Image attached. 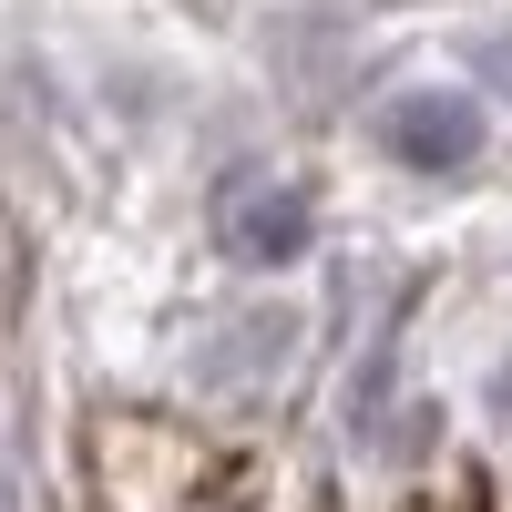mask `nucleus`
<instances>
[{
    "label": "nucleus",
    "mask_w": 512,
    "mask_h": 512,
    "mask_svg": "<svg viewBox=\"0 0 512 512\" xmlns=\"http://www.w3.org/2000/svg\"><path fill=\"white\" fill-rule=\"evenodd\" d=\"M216 236H226L236 267H297L308 236H318V216H308V195H297V185L246 175V185H226V205H216Z\"/></svg>",
    "instance_id": "nucleus-1"
},
{
    "label": "nucleus",
    "mask_w": 512,
    "mask_h": 512,
    "mask_svg": "<svg viewBox=\"0 0 512 512\" xmlns=\"http://www.w3.org/2000/svg\"><path fill=\"white\" fill-rule=\"evenodd\" d=\"M379 144H390L410 175H461L482 154V103L472 93H400L379 113Z\"/></svg>",
    "instance_id": "nucleus-2"
},
{
    "label": "nucleus",
    "mask_w": 512,
    "mask_h": 512,
    "mask_svg": "<svg viewBox=\"0 0 512 512\" xmlns=\"http://www.w3.org/2000/svg\"><path fill=\"white\" fill-rule=\"evenodd\" d=\"M21 297H31V246H21L11 216H0V349H11V328H21Z\"/></svg>",
    "instance_id": "nucleus-3"
},
{
    "label": "nucleus",
    "mask_w": 512,
    "mask_h": 512,
    "mask_svg": "<svg viewBox=\"0 0 512 512\" xmlns=\"http://www.w3.org/2000/svg\"><path fill=\"white\" fill-rule=\"evenodd\" d=\"M482 82H492V93H512V41H482Z\"/></svg>",
    "instance_id": "nucleus-4"
}]
</instances>
